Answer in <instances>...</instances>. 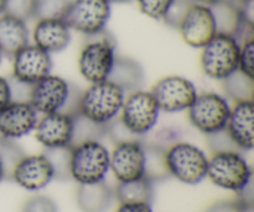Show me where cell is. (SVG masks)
Masks as SVG:
<instances>
[{"label":"cell","mask_w":254,"mask_h":212,"mask_svg":"<svg viewBox=\"0 0 254 212\" xmlns=\"http://www.w3.org/2000/svg\"><path fill=\"white\" fill-rule=\"evenodd\" d=\"M210 9L212 11L217 34L236 37L246 24L241 15L240 5L230 0H218L215 4L210 5Z\"/></svg>","instance_id":"cell-23"},{"label":"cell","mask_w":254,"mask_h":212,"mask_svg":"<svg viewBox=\"0 0 254 212\" xmlns=\"http://www.w3.org/2000/svg\"><path fill=\"white\" fill-rule=\"evenodd\" d=\"M170 176L188 185H196L206 178L207 161L205 151L188 141H175L165 150Z\"/></svg>","instance_id":"cell-7"},{"label":"cell","mask_w":254,"mask_h":212,"mask_svg":"<svg viewBox=\"0 0 254 212\" xmlns=\"http://www.w3.org/2000/svg\"><path fill=\"white\" fill-rule=\"evenodd\" d=\"M103 137H106V126L94 123L79 113L74 114L71 146L83 141H101Z\"/></svg>","instance_id":"cell-27"},{"label":"cell","mask_w":254,"mask_h":212,"mask_svg":"<svg viewBox=\"0 0 254 212\" xmlns=\"http://www.w3.org/2000/svg\"><path fill=\"white\" fill-rule=\"evenodd\" d=\"M34 132L37 141L45 148L71 146L73 116L62 112L42 114Z\"/></svg>","instance_id":"cell-16"},{"label":"cell","mask_w":254,"mask_h":212,"mask_svg":"<svg viewBox=\"0 0 254 212\" xmlns=\"http://www.w3.org/2000/svg\"><path fill=\"white\" fill-rule=\"evenodd\" d=\"M222 82L226 98L235 103L254 99V79L241 71H235Z\"/></svg>","instance_id":"cell-26"},{"label":"cell","mask_w":254,"mask_h":212,"mask_svg":"<svg viewBox=\"0 0 254 212\" xmlns=\"http://www.w3.org/2000/svg\"><path fill=\"white\" fill-rule=\"evenodd\" d=\"M45 156L51 164L54 170V179L59 181H67L71 179L69 163H71V146L61 148H45Z\"/></svg>","instance_id":"cell-28"},{"label":"cell","mask_w":254,"mask_h":212,"mask_svg":"<svg viewBox=\"0 0 254 212\" xmlns=\"http://www.w3.org/2000/svg\"><path fill=\"white\" fill-rule=\"evenodd\" d=\"M192 1L197 2V4H202V5H207V6H210V5L217 2L218 0H192Z\"/></svg>","instance_id":"cell-41"},{"label":"cell","mask_w":254,"mask_h":212,"mask_svg":"<svg viewBox=\"0 0 254 212\" xmlns=\"http://www.w3.org/2000/svg\"><path fill=\"white\" fill-rule=\"evenodd\" d=\"M186 45L202 49L217 32L210 6L193 2L178 27Z\"/></svg>","instance_id":"cell-13"},{"label":"cell","mask_w":254,"mask_h":212,"mask_svg":"<svg viewBox=\"0 0 254 212\" xmlns=\"http://www.w3.org/2000/svg\"><path fill=\"white\" fill-rule=\"evenodd\" d=\"M201 50V70L208 78L223 81L237 71L240 44L233 36L216 34Z\"/></svg>","instance_id":"cell-5"},{"label":"cell","mask_w":254,"mask_h":212,"mask_svg":"<svg viewBox=\"0 0 254 212\" xmlns=\"http://www.w3.org/2000/svg\"><path fill=\"white\" fill-rule=\"evenodd\" d=\"M116 212H153L150 204H121Z\"/></svg>","instance_id":"cell-40"},{"label":"cell","mask_w":254,"mask_h":212,"mask_svg":"<svg viewBox=\"0 0 254 212\" xmlns=\"http://www.w3.org/2000/svg\"><path fill=\"white\" fill-rule=\"evenodd\" d=\"M114 199V191L102 180L93 184H78L76 201L82 212H107Z\"/></svg>","instance_id":"cell-20"},{"label":"cell","mask_w":254,"mask_h":212,"mask_svg":"<svg viewBox=\"0 0 254 212\" xmlns=\"http://www.w3.org/2000/svg\"><path fill=\"white\" fill-rule=\"evenodd\" d=\"M238 71L248 77H254V39L240 44V56H238Z\"/></svg>","instance_id":"cell-34"},{"label":"cell","mask_w":254,"mask_h":212,"mask_svg":"<svg viewBox=\"0 0 254 212\" xmlns=\"http://www.w3.org/2000/svg\"><path fill=\"white\" fill-rule=\"evenodd\" d=\"M21 212H59V209L49 196L36 195L25 203Z\"/></svg>","instance_id":"cell-35"},{"label":"cell","mask_w":254,"mask_h":212,"mask_svg":"<svg viewBox=\"0 0 254 212\" xmlns=\"http://www.w3.org/2000/svg\"><path fill=\"white\" fill-rule=\"evenodd\" d=\"M24 155V151L15 141L0 139V160L4 169V180H11L12 171Z\"/></svg>","instance_id":"cell-29"},{"label":"cell","mask_w":254,"mask_h":212,"mask_svg":"<svg viewBox=\"0 0 254 212\" xmlns=\"http://www.w3.org/2000/svg\"><path fill=\"white\" fill-rule=\"evenodd\" d=\"M114 196L119 204H153V183L148 179L140 178L136 180L118 183Z\"/></svg>","instance_id":"cell-24"},{"label":"cell","mask_w":254,"mask_h":212,"mask_svg":"<svg viewBox=\"0 0 254 212\" xmlns=\"http://www.w3.org/2000/svg\"><path fill=\"white\" fill-rule=\"evenodd\" d=\"M160 112L179 113L188 111L197 97V88L189 78L183 76L163 77L151 88Z\"/></svg>","instance_id":"cell-11"},{"label":"cell","mask_w":254,"mask_h":212,"mask_svg":"<svg viewBox=\"0 0 254 212\" xmlns=\"http://www.w3.org/2000/svg\"><path fill=\"white\" fill-rule=\"evenodd\" d=\"M253 101L237 102L231 108L225 129L238 150L253 149Z\"/></svg>","instance_id":"cell-18"},{"label":"cell","mask_w":254,"mask_h":212,"mask_svg":"<svg viewBox=\"0 0 254 212\" xmlns=\"http://www.w3.org/2000/svg\"><path fill=\"white\" fill-rule=\"evenodd\" d=\"M81 93L78 87L50 73L31 87L29 103L41 116L56 112L74 116L78 113Z\"/></svg>","instance_id":"cell-1"},{"label":"cell","mask_w":254,"mask_h":212,"mask_svg":"<svg viewBox=\"0 0 254 212\" xmlns=\"http://www.w3.org/2000/svg\"><path fill=\"white\" fill-rule=\"evenodd\" d=\"M111 4H129V2L134 1V0H108Z\"/></svg>","instance_id":"cell-42"},{"label":"cell","mask_w":254,"mask_h":212,"mask_svg":"<svg viewBox=\"0 0 254 212\" xmlns=\"http://www.w3.org/2000/svg\"><path fill=\"white\" fill-rule=\"evenodd\" d=\"M11 180L27 191H39L54 180V170L44 154L24 155L15 166Z\"/></svg>","instance_id":"cell-17"},{"label":"cell","mask_w":254,"mask_h":212,"mask_svg":"<svg viewBox=\"0 0 254 212\" xmlns=\"http://www.w3.org/2000/svg\"><path fill=\"white\" fill-rule=\"evenodd\" d=\"M109 169L119 183L136 180L144 175L143 141L118 143L109 153Z\"/></svg>","instance_id":"cell-14"},{"label":"cell","mask_w":254,"mask_h":212,"mask_svg":"<svg viewBox=\"0 0 254 212\" xmlns=\"http://www.w3.org/2000/svg\"><path fill=\"white\" fill-rule=\"evenodd\" d=\"M1 60H2V54L0 52V64H1Z\"/></svg>","instance_id":"cell-46"},{"label":"cell","mask_w":254,"mask_h":212,"mask_svg":"<svg viewBox=\"0 0 254 212\" xmlns=\"http://www.w3.org/2000/svg\"><path fill=\"white\" fill-rule=\"evenodd\" d=\"M111 12L108 0H71L62 20L69 30L91 36L106 30Z\"/></svg>","instance_id":"cell-10"},{"label":"cell","mask_w":254,"mask_h":212,"mask_svg":"<svg viewBox=\"0 0 254 212\" xmlns=\"http://www.w3.org/2000/svg\"><path fill=\"white\" fill-rule=\"evenodd\" d=\"M139 9L145 16L163 20L174 0H135Z\"/></svg>","instance_id":"cell-32"},{"label":"cell","mask_w":254,"mask_h":212,"mask_svg":"<svg viewBox=\"0 0 254 212\" xmlns=\"http://www.w3.org/2000/svg\"><path fill=\"white\" fill-rule=\"evenodd\" d=\"M71 0H36L35 19H62Z\"/></svg>","instance_id":"cell-30"},{"label":"cell","mask_w":254,"mask_h":212,"mask_svg":"<svg viewBox=\"0 0 254 212\" xmlns=\"http://www.w3.org/2000/svg\"><path fill=\"white\" fill-rule=\"evenodd\" d=\"M51 55L36 45L27 44L12 56V78L34 86L51 73Z\"/></svg>","instance_id":"cell-12"},{"label":"cell","mask_w":254,"mask_h":212,"mask_svg":"<svg viewBox=\"0 0 254 212\" xmlns=\"http://www.w3.org/2000/svg\"><path fill=\"white\" fill-rule=\"evenodd\" d=\"M108 79L128 94L136 89H141L145 81V72L143 66L135 60L117 56Z\"/></svg>","instance_id":"cell-21"},{"label":"cell","mask_w":254,"mask_h":212,"mask_svg":"<svg viewBox=\"0 0 254 212\" xmlns=\"http://www.w3.org/2000/svg\"><path fill=\"white\" fill-rule=\"evenodd\" d=\"M11 102V91H10L9 79L0 76V109Z\"/></svg>","instance_id":"cell-39"},{"label":"cell","mask_w":254,"mask_h":212,"mask_svg":"<svg viewBox=\"0 0 254 212\" xmlns=\"http://www.w3.org/2000/svg\"><path fill=\"white\" fill-rule=\"evenodd\" d=\"M4 6H5V0H0V15L4 12Z\"/></svg>","instance_id":"cell-44"},{"label":"cell","mask_w":254,"mask_h":212,"mask_svg":"<svg viewBox=\"0 0 254 212\" xmlns=\"http://www.w3.org/2000/svg\"><path fill=\"white\" fill-rule=\"evenodd\" d=\"M34 45L47 54H59L71 42V30L62 19L37 20L32 30Z\"/></svg>","instance_id":"cell-19"},{"label":"cell","mask_w":254,"mask_h":212,"mask_svg":"<svg viewBox=\"0 0 254 212\" xmlns=\"http://www.w3.org/2000/svg\"><path fill=\"white\" fill-rule=\"evenodd\" d=\"M124 98L126 93L109 79L89 83L81 93L78 113L94 123L107 126L119 116Z\"/></svg>","instance_id":"cell-3"},{"label":"cell","mask_w":254,"mask_h":212,"mask_svg":"<svg viewBox=\"0 0 254 212\" xmlns=\"http://www.w3.org/2000/svg\"><path fill=\"white\" fill-rule=\"evenodd\" d=\"M27 44L29 30L26 22L7 14L0 15V52L2 56L12 57Z\"/></svg>","instance_id":"cell-22"},{"label":"cell","mask_w":254,"mask_h":212,"mask_svg":"<svg viewBox=\"0 0 254 212\" xmlns=\"http://www.w3.org/2000/svg\"><path fill=\"white\" fill-rule=\"evenodd\" d=\"M237 199L236 200L240 201L248 211L253 210V203H254V194H253V180H251L245 188L237 191Z\"/></svg>","instance_id":"cell-38"},{"label":"cell","mask_w":254,"mask_h":212,"mask_svg":"<svg viewBox=\"0 0 254 212\" xmlns=\"http://www.w3.org/2000/svg\"><path fill=\"white\" fill-rule=\"evenodd\" d=\"M144 149V175L151 183H159L170 178L168 165H166L165 150L161 146L153 143H145L143 139Z\"/></svg>","instance_id":"cell-25"},{"label":"cell","mask_w":254,"mask_h":212,"mask_svg":"<svg viewBox=\"0 0 254 212\" xmlns=\"http://www.w3.org/2000/svg\"><path fill=\"white\" fill-rule=\"evenodd\" d=\"M116 55V39L107 30L86 36L78 56V71L89 83L106 81L112 71Z\"/></svg>","instance_id":"cell-2"},{"label":"cell","mask_w":254,"mask_h":212,"mask_svg":"<svg viewBox=\"0 0 254 212\" xmlns=\"http://www.w3.org/2000/svg\"><path fill=\"white\" fill-rule=\"evenodd\" d=\"M160 108L150 91L136 89L126 94L123 107L119 113V119L128 128L129 132L138 138L150 133L156 126Z\"/></svg>","instance_id":"cell-8"},{"label":"cell","mask_w":254,"mask_h":212,"mask_svg":"<svg viewBox=\"0 0 254 212\" xmlns=\"http://www.w3.org/2000/svg\"><path fill=\"white\" fill-rule=\"evenodd\" d=\"M39 113L29 102L11 101L0 109V137L16 141L34 132Z\"/></svg>","instance_id":"cell-15"},{"label":"cell","mask_w":254,"mask_h":212,"mask_svg":"<svg viewBox=\"0 0 254 212\" xmlns=\"http://www.w3.org/2000/svg\"><path fill=\"white\" fill-rule=\"evenodd\" d=\"M205 212H250L238 200H222L212 204Z\"/></svg>","instance_id":"cell-37"},{"label":"cell","mask_w":254,"mask_h":212,"mask_svg":"<svg viewBox=\"0 0 254 212\" xmlns=\"http://www.w3.org/2000/svg\"><path fill=\"white\" fill-rule=\"evenodd\" d=\"M35 9H36V0H5L4 12L10 16L22 20L35 19Z\"/></svg>","instance_id":"cell-31"},{"label":"cell","mask_w":254,"mask_h":212,"mask_svg":"<svg viewBox=\"0 0 254 212\" xmlns=\"http://www.w3.org/2000/svg\"><path fill=\"white\" fill-rule=\"evenodd\" d=\"M231 107L225 96L215 92L197 94L188 109L191 126L205 136L223 131L227 124Z\"/></svg>","instance_id":"cell-9"},{"label":"cell","mask_w":254,"mask_h":212,"mask_svg":"<svg viewBox=\"0 0 254 212\" xmlns=\"http://www.w3.org/2000/svg\"><path fill=\"white\" fill-rule=\"evenodd\" d=\"M230 1L235 2V4H237V5H241L243 1H246V0H230Z\"/></svg>","instance_id":"cell-45"},{"label":"cell","mask_w":254,"mask_h":212,"mask_svg":"<svg viewBox=\"0 0 254 212\" xmlns=\"http://www.w3.org/2000/svg\"><path fill=\"white\" fill-rule=\"evenodd\" d=\"M206 178L218 188L237 193L252 180V169L238 150L217 151L208 159Z\"/></svg>","instance_id":"cell-6"},{"label":"cell","mask_w":254,"mask_h":212,"mask_svg":"<svg viewBox=\"0 0 254 212\" xmlns=\"http://www.w3.org/2000/svg\"><path fill=\"white\" fill-rule=\"evenodd\" d=\"M206 137H207L208 146L211 148V150H213V153H217V151L238 150V148L235 145L232 139L230 138V136L227 134L226 129Z\"/></svg>","instance_id":"cell-36"},{"label":"cell","mask_w":254,"mask_h":212,"mask_svg":"<svg viewBox=\"0 0 254 212\" xmlns=\"http://www.w3.org/2000/svg\"><path fill=\"white\" fill-rule=\"evenodd\" d=\"M109 170V151L101 141H89L71 146V179L78 184L104 180Z\"/></svg>","instance_id":"cell-4"},{"label":"cell","mask_w":254,"mask_h":212,"mask_svg":"<svg viewBox=\"0 0 254 212\" xmlns=\"http://www.w3.org/2000/svg\"><path fill=\"white\" fill-rule=\"evenodd\" d=\"M192 4V0H174L161 21H164V24L173 27V29H178L180 22L183 21L184 16Z\"/></svg>","instance_id":"cell-33"},{"label":"cell","mask_w":254,"mask_h":212,"mask_svg":"<svg viewBox=\"0 0 254 212\" xmlns=\"http://www.w3.org/2000/svg\"><path fill=\"white\" fill-rule=\"evenodd\" d=\"M4 180V169H2V164L1 160H0V183Z\"/></svg>","instance_id":"cell-43"}]
</instances>
